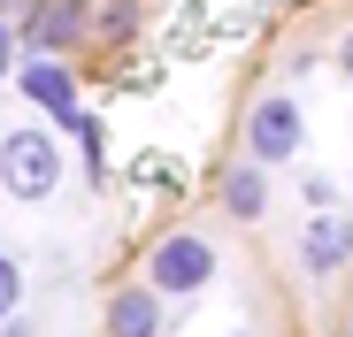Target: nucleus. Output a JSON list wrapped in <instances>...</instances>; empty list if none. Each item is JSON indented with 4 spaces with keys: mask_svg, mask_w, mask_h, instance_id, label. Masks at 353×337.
<instances>
[{
    "mask_svg": "<svg viewBox=\"0 0 353 337\" xmlns=\"http://www.w3.org/2000/svg\"><path fill=\"white\" fill-rule=\"evenodd\" d=\"M0 184L16 199H46L62 184V146L46 131H0Z\"/></svg>",
    "mask_w": 353,
    "mask_h": 337,
    "instance_id": "obj_1",
    "label": "nucleus"
},
{
    "mask_svg": "<svg viewBox=\"0 0 353 337\" xmlns=\"http://www.w3.org/2000/svg\"><path fill=\"white\" fill-rule=\"evenodd\" d=\"M146 284L169 292V299H192L200 284H215V246L200 230H169L154 253H146Z\"/></svg>",
    "mask_w": 353,
    "mask_h": 337,
    "instance_id": "obj_2",
    "label": "nucleus"
},
{
    "mask_svg": "<svg viewBox=\"0 0 353 337\" xmlns=\"http://www.w3.org/2000/svg\"><path fill=\"white\" fill-rule=\"evenodd\" d=\"M300 138H307L300 100H292V92H261L254 116H246V161H261V168H269V161H292Z\"/></svg>",
    "mask_w": 353,
    "mask_h": 337,
    "instance_id": "obj_3",
    "label": "nucleus"
},
{
    "mask_svg": "<svg viewBox=\"0 0 353 337\" xmlns=\"http://www.w3.org/2000/svg\"><path fill=\"white\" fill-rule=\"evenodd\" d=\"M23 92L46 107V116H62V131L85 123V116H77V77H70L62 62H46V54H39V62H23Z\"/></svg>",
    "mask_w": 353,
    "mask_h": 337,
    "instance_id": "obj_4",
    "label": "nucleus"
},
{
    "mask_svg": "<svg viewBox=\"0 0 353 337\" xmlns=\"http://www.w3.org/2000/svg\"><path fill=\"white\" fill-rule=\"evenodd\" d=\"M300 261H307V276L345 268V261H353V222H345V215H315L307 230H300Z\"/></svg>",
    "mask_w": 353,
    "mask_h": 337,
    "instance_id": "obj_5",
    "label": "nucleus"
},
{
    "mask_svg": "<svg viewBox=\"0 0 353 337\" xmlns=\"http://www.w3.org/2000/svg\"><path fill=\"white\" fill-rule=\"evenodd\" d=\"M108 337H161V292L154 284H123L108 299Z\"/></svg>",
    "mask_w": 353,
    "mask_h": 337,
    "instance_id": "obj_6",
    "label": "nucleus"
},
{
    "mask_svg": "<svg viewBox=\"0 0 353 337\" xmlns=\"http://www.w3.org/2000/svg\"><path fill=\"white\" fill-rule=\"evenodd\" d=\"M77 31H85V0H39V16H31L23 39H31L39 54H54V46H70Z\"/></svg>",
    "mask_w": 353,
    "mask_h": 337,
    "instance_id": "obj_7",
    "label": "nucleus"
},
{
    "mask_svg": "<svg viewBox=\"0 0 353 337\" xmlns=\"http://www.w3.org/2000/svg\"><path fill=\"white\" fill-rule=\"evenodd\" d=\"M223 207L239 215V222H254V215H269V177H261V161H239L223 177Z\"/></svg>",
    "mask_w": 353,
    "mask_h": 337,
    "instance_id": "obj_8",
    "label": "nucleus"
},
{
    "mask_svg": "<svg viewBox=\"0 0 353 337\" xmlns=\"http://www.w3.org/2000/svg\"><path fill=\"white\" fill-rule=\"evenodd\" d=\"M16 299H23V268L0 253V322H16Z\"/></svg>",
    "mask_w": 353,
    "mask_h": 337,
    "instance_id": "obj_9",
    "label": "nucleus"
},
{
    "mask_svg": "<svg viewBox=\"0 0 353 337\" xmlns=\"http://www.w3.org/2000/svg\"><path fill=\"white\" fill-rule=\"evenodd\" d=\"M338 62H345V69H353V31H345V46H338Z\"/></svg>",
    "mask_w": 353,
    "mask_h": 337,
    "instance_id": "obj_10",
    "label": "nucleus"
},
{
    "mask_svg": "<svg viewBox=\"0 0 353 337\" xmlns=\"http://www.w3.org/2000/svg\"><path fill=\"white\" fill-rule=\"evenodd\" d=\"M0 69H8V23H0Z\"/></svg>",
    "mask_w": 353,
    "mask_h": 337,
    "instance_id": "obj_11",
    "label": "nucleus"
},
{
    "mask_svg": "<svg viewBox=\"0 0 353 337\" xmlns=\"http://www.w3.org/2000/svg\"><path fill=\"white\" fill-rule=\"evenodd\" d=\"M345 337H353V322H345Z\"/></svg>",
    "mask_w": 353,
    "mask_h": 337,
    "instance_id": "obj_12",
    "label": "nucleus"
}]
</instances>
